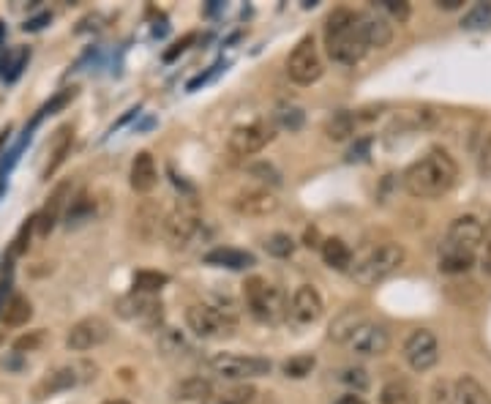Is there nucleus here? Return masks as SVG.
<instances>
[{
  "mask_svg": "<svg viewBox=\"0 0 491 404\" xmlns=\"http://www.w3.org/2000/svg\"><path fill=\"white\" fill-rule=\"evenodd\" d=\"M456 181H459V164L445 148H434L426 156L415 159L405 169V175H401V184H405L407 194L418 200L445 197L456 186Z\"/></svg>",
  "mask_w": 491,
  "mask_h": 404,
  "instance_id": "nucleus-1",
  "label": "nucleus"
},
{
  "mask_svg": "<svg viewBox=\"0 0 491 404\" xmlns=\"http://www.w3.org/2000/svg\"><path fill=\"white\" fill-rule=\"evenodd\" d=\"M483 241H486L483 221L472 213L459 216L439 243V271L451 276L467 274L478 260Z\"/></svg>",
  "mask_w": 491,
  "mask_h": 404,
  "instance_id": "nucleus-2",
  "label": "nucleus"
},
{
  "mask_svg": "<svg viewBox=\"0 0 491 404\" xmlns=\"http://www.w3.org/2000/svg\"><path fill=\"white\" fill-rule=\"evenodd\" d=\"M325 50L333 63L355 66L369 53V44L361 30V12H352L347 6L333 9L325 20Z\"/></svg>",
  "mask_w": 491,
  "mask_h": 404,
  "instance_id": "nucleus-3",
  "label": "nucleus"
},
{
  "mask_svg": "<svg viewBox=\"0 0 491 404\" xmlns=\"http://www.w3.org/2000/svg\"><path fill=\"white\" fill-rule=\"evenodd\" d=\"M407 260V251L396 241H385L380 246H372L361 260H355L349 268V276L358 287H377L388 282Z\"/></svg>",
  "mask_w": 491,
  "mask_h": 404,
  "instance_id": "nucleus-4",
  "label": "nucleus"
},
{
  "mask_svg": "<svg viewBox=\"0 0 491 404\" xmlns=\"http://www.w3.org/2000/svg\"><path fill=\"white\" fill-rule=\"evenodd\" d=\"M243 298H246V306L251 311V317L259 320V323L274 326V323H282L287 317V298H284V293L276 284L262 279V276L246 279Z\"/></svg>",
  "mask_w": 491,
  "mask_h": 404,
  "instance_id": "nucleus-5",
  "label": "nucleus"
},
{
  "mask_svg": "<svg viewBox=\"0 0 491 404\" xmlns=\"http://www.w3.org/2000/svg\"><path fill=\"white\" fill-rule=\"evenodd\" d=\"M186 326L200 339H230L238 331V317L233 309L213 303H194L186 309Z\"/></svg>",
  "mask_w": 491,
  "mask_h": 404,
  "instance_id": "nucleus-6",
  "label": "nucleus"
},
{
  "mask_svg": "<svg viewBox=\"0 0 491 404\" xmlns=\"http://www.w3.org/2000/svg\"><path fill=\"white\" fill-rule=\"evenodd\" d=\"M210 375L230 380V383H249L257 377H267L274 369V364L262 355H238V352H218L208 358Z\"/></svg>",
  "mask_w": 491,
  "mask_h": 404,
  "instance_id": "nucleus-7",
  "label": "nucleus"
},
{
  "mask_svg": "<svg viewBox=\"0 0 491 404\" xmlns=\"http://www.w3.org/2000/svg\"><path fill=\"white\" fill-rule=\"evenodd\" d=\"M202 210L197 197H181L175 202V208L164 216V238L172 249H184L194 233L200 230Z\"/></svg>",
  "mask_w": 491,
  "mask_h": 404,
  "instance_id": "nucleus-8",
  "label": "nucleus"
},
{
  "mask_svg": "<svg viewBox=\"0 0 491 404\" xmlns=\"http://www.w3.org/2000/svg\"><path fill=\"white\" fill-rule=\"evenodd\" d=\"M323 71L325 66H323L315 36H303L287 58V77L295 85H315L323 77Z\"/></svg>",
  "mask_w": 491,
  "mask_h": 404,
  "instance_id": "nucleus-9",
  "label": "nucleus"
},
{
  "mask_svg": "<svg viewBox=\"0 0 491 404\" xmlns=\"http://www.w3.org/2000/svg\"><path fill=\"white\" fill-rule=\"evenodd\" d=\"M96 377V367L94 364H66V367H58L53 372L44 375L36 385H33V396L41 401L47 396H58L63 391H71L77 388L79 383Z\"/></svg>",
  "mask_w": 491,
  "mask_h": 404,
  "instance_id": "nucleus-10",
  "label": "nucleus"
},
{
  "mask_svg": "<svg viewBox=\"0 0 491 404\" xmlns=\"http://www.w3.org/2000/svg\"><path fill=\"white\" fill-rule=\"evenodd\" d=\"M355 355H364V358H380L390 350V331L382 323L374 320H361L355 326V331L347 336L344 342Z\"/></svg>",
  "mask_w": 491,
  "mask_h": 404,
  "instance_id": "nucleus-11",
  "label": "nucleus"
},
{
  "mask_svg": "<svg viewBox=\"0 0 491 404\" xmlns=\"http://www.w3.org/2000/svg\"><path fill=\"white\" fill-rule=\"evenodd\" d=\"M274 140H276V123L257 120V123H246V126L233 128L227 145L235 156H254L262 148L271 145Z\"/></svg>",
  "mask_w": 491,
  "mask_h": 404,
  "instance_id": "nucleus-12",
  "label": "nucleus"
},
{
  "mask_svg": "<svg viewBox=\"0 0 491 404\" xmlns=\"http://www.w3.org/2000/svg\"><path fill=\"white\" fill-rule=\"evenodd\" d=\"M405 361L413 372L423 375L437 367L439 361V339L429 328H415L405 342Z\"/></svg>",
  "mask_w": 491,
  "mask_h": 404,
  "instance_id": "nucleus-13",
  "label": "nucleus"
},
{
  "mask_svg": "<svg viewBox=\"0 0 491 404\" xmlns=\"http://www.w3.org/2000/svg\"><path fill=\"white\" fill-rule=\"evenodd\" d=\"M323 311H325V303L320 290L311 284H300L287 303V320L295 328H306V326H315L323 317Z\"/></svg>",
  "mask_w": 491,
  "mask_h": 404,
  "instance_id": "nucleus-14",
  "label": "nucleus"
},
{
  "mask_svg": "<svg viewBox=\"0 0 491 404\" xmlns=\"http://www.w3.org/2000/svg\"><path fill=\"white\" fill-rule=\"evenodd\" d=\"M112 328L104 317L94 314V317H82L79 323H74L66 334V347L74 352H87L94 347H102L110 339Z\"/></svg>",
  "mask_w": 491,
  "mask_h": 404,
  "instance_id": "nucleus-15",
  "label": "nucleus"
},
{
  "mask_svg": "<svg viewBox=\"0 0 491 404\" xmlns=\"http://www.w3.org/2000/svg\"><path fill=\"white\" fill-rule=\"evenodd\" d=\"M118 314L123 320H134L140 326H156L161 323V301L156 295L145 293H128L115 303Z\"/></svg>",
  "mask_w": 491,
  "mask_h": 404,
  "instance_id": "nucleus-16",
  "label": "nucleus"
},
{
  "mask_svg": "<svg viewBox=\"0 0 491 404\" xmlns=\"http://www.w3.org/2000/svg\"><path fill=\"white\" fill-rule=\"evenodd\" d=\"M69 200H71V184L63 181V184H58V186L53 189L50 200L44 202V208L36 213V233H38L41 238H47V235L55 230V224L61 221V216H63L66 208H69Z\"/></svg>",
  "mask_w": 491,
  "mask_h": 404,
  "instance_id": "nucleus-17",
  "label": "nucleus"
},
{
  "mask_svg": "<svg viewBox=\"0 0 491 404\" xmlns=\"http://www.w3.org/2000/svg\"><path fill=\"white\" fill-rule=\"evenodd\" d=\"M233 208L241 216L259 218V216L276 213L279 210V200H276L274 192H267V189H246V192H241V194L233 197Z\"/></svg>",
  "mask_w": 491,
  "mask_h": 404,
  "instance_id": "nucleus-18",
  "label": "nucleus"
},
{
  "mask_svg": "<svg viewBox=\"0 0 491 404\" xmlns=\"http://www.w3.org/2000/svg\"><path fill=\"white\" fill-rule=\"evenodd\" d=\"M71 145H74V126H71V123H66V126H61V128L53 134V140H50V148H47V164H44V172H41L44 181H50V177L63 167L66 156L71 153Z\"/></svg>",
  "mask_w": 491,
  "mask_h": 404,
  "instance_id": "nucleus-19",
  "label": "nucleus"
},
{
  "mask_svg": "<svg viewBox=\"0 0 491 404\" xmlns=\"http://www.w3.org/2000/svg\"><path fill=\"white\" fill-rule=\"evenodd\" d=\"M128 184L131 189L137 192V194H151L159 184V167H156V159L143 151L134 156L131 161V172H128Z\"/></svg>",
  "mask_w": 491,
  "mask_h": 404,
  "instance_id": "nucleus-20",
  "label": "nucleus"
},
{
  "mask_svg": "<svg viewBox=\"0 0 491 404\" xmlns=\"http://www.w3.org/2000/svg\"><path fill=\"white\" fill-rule=\"evenodd\" d=\"M361 30L369 44V50H385L393 41V25L388 17L374 12H361Z\"/></svg>",
  "mask_w": 491,
  "mask_h": 404,
  "instance_id": "nucleus-21",
  "label": "nucleus"
},
{
  "mask_svg": "<svg viewBox=\"0 0 491 404\" xmlns=\"http://www.w3.org/2000/svg\"><path fill=\"white\" fill-rule=\"evenodd\" d=\"M202 260L208 265H216V268H227V271H246V268L257 265V257L251 251L233 249V246H216Z\"/></svg>",
  "mask_w": 491,
  "mask_h": 404,
  "instance_id": "nucleus-22",
  "label": "nucleus"
},
{
  "mask_svg": "<svg viewBox=\"0 0 491 404\" xmlns=\"http://www.w3.org/2000/svg\"><path fill=\"white\" fill-rule=\"evenodd\" d=\"M451 401L454 404H491V393L472 375H464V377L456 380L454 393H451Z\"/></svg>",
  "mask_w": 491,
  "mask_h": 404,
  "instance_id": "nucleus-23",
  "label": "nucleus"
},
{
  "mask_svg": "<svg viewBox=\"0 0 491 404\" xmlns=\"http://www.w3.org/2000/svg\"><path fill=\"white\" fill-rule=\"evenodd\" d=\"M380 404H421V393L410 380H388L380 391Z\"/></svg>",
  "mask_w": 491,
  "mask_h": 404,
  "instance_id": "nucleus-24",
  "label": "nucleus"
},
{
  "mask_svg": "<svg viewBox=\"0 0 491 404\" xmlns=\"http://www.w3.org/2000/svg\"><path fill=\"white\" fill-rule=\"evenodd\" d=\"M0 317H4V326H9V328L28 326L30 317H33V303H30L25 295L14 293V295L4 303V309H0Z\"/></svg>",
  "mask_w": 491,
  "mask_h": 404,
  "instance_id": "nucleus-25",
  "label": "nucleus"
},
{
  "mask_svg": "<svg viewBox=\"0 0 491 404\" xmlns=\"http://www.w3.org/2000/svg\"><path fill=\"white\" fill-rule=\"evenodd\" d=\"M257 396V388L251 383H235L230 388L213 391L202 404H251Z\"/></svg>",
  "mask_w": 491,
  "mask_h": 404,
  "instance_id": "nucleus-26",
  "label": "nucleus"
},
{
  "mask_svg": "<svg viewBox=\"0 0 491 404\" xmlns=\"http://www.w3.org/2000/svg\"><path fill=\"white\" fill-rule=\"evenodd\" d=\"M320 251H323L325 265L333 268V271H349L352 268V249L341 238H325Z\"/></svg>",
  "mask_w": 491,
  "mask_h": 404,
  "instance_id": "nucleus-27",
  "label": "nucleus"
},
{
  "mask_svg": "<svg viewBox=\"0 0 491 404\" xmlns=\"http://www.w3.org/2000/svg\"><path fill=\"white\" fill-rule=\"evenodd\" d=\"M137 233H140L143 241H153L159 233H164V218H161L159 205L145 202V205L137 210Z\"/></svg>",
  "mask_w": 491,
  "mask_h": 404,
  "instance_id": "nucleus-28",
  "label": "nucleus"
},
{
  "mask_svg": "<svg viewBox=\"0 0 491 404\" xmlns=\"http://www.w3.org/2000/svg\"><path fill=\"white\" fill-rule=\"evenodd\" d=\"M77 94H79V87H74V85H71V87H63V91H58L47 104H44V107L33 115V120H30V126H28V128H30V131H36V128H38V123H41L44 118L58 115L61 110H66V107L77 99Z\"/></svg>",
  "mask_w": 491,
  "mask_h": 404,
  "instance_id": "nucleus-29",
  "label": "nucleus"
},
{
  "mask_svg": "<svg viewBox=\"0 0 491 404\" xmlns=\"http://www.w3.org/2000/svg\"><path fill=\"white\" fill-rule=\"evenodd\" d=\"M210 393H213V385L208 377H186L184 383L175 385V399H181V401H200L202 404Z\"/></svg>",
  "mask_w": 491,
  "mask_h": 404,
  "instance_id": "nucleus-30",
  "label": "nucleus"
},
{
  "mask_svg": "<svg viewBox=\"0 0 491 404\" xmlns=\"http://www.w3.org/2000/svg\"><path fill=\"white\" fill-rule=\"evenodd\" d=\"M94 213H96V200L87 197V192H79L66 208V227H79V224L91 221Z\"/></svg>",
  "mask_w": 491,
  "mask_h": 404,
  "instance_id": "nucleus-31",
  "label": "nucleus"
},
{
  "mask_svg": "<svg viewBox=\"0 0 491 404\" xmlns=\"http://www.w3.org/2000/svg\"><path fill=\"white\" fill-rule=\"evenodd\" d=\"M325 134H328V140H333V143H341V140L352 137L355 134V115L352 112H336L333 118H328Z\"/></svg>",
  "mask_w": 491,
  "mask_h": 404,
  "instance_id": "nucleus-32",
  "label": "nucleus"
},
{
  "mask_svg": "<svg viewBox=\"0 0 491 404\" xmlns=\"http://www.w3.org/2000/svg\"><path fill=\"white\" fill-rule=\"evenodd\" d=\"M169 284V276L161 271H137L134 274V293H145V295H156Z\"/></svg>",
  "mask_w": 491,
  "mask_h": 404,
  "instance_id": "nucleus-33",
  "label": "nucleus"
},
{
  "mask_svg": "<svg viewBox=\"0 0 491 404\" xmlns=\"http://www.w3.org/2000/svg\"><path fill=\"white\" fill-rule=\"evenodd\" d=\"M315 367H317V358H315V355H308V352H303V355H292V358H287V361L282 364V372H284V377L303 380V377H308L311 372H315Z\"/></svg>",
  "mask_w": 491,
  "mask_h": 404,
  "instance_id": "nucleus-34",
  "label": "nucleus"
},
{
  "mask_svg": "<svg viewBox=\"0 0 491 404\" xmlns=\"http://www.w3.org/2000/svg\"><path fill=\"white\" fill-rule=\"evenodd\" d=\"M159 347L167 352V355H189L192 352V344L186 342V336L175 328H161L159 334Z\"/></svg>",
  "mask_w": 491,
  "mask_h": 404,
  "instance_id": "nucleus-35",
  "label": "nucleus"
},
{
  "mask_svg": "<svg viewBox=\"0 0 491 404\" xmlns=\"http://www.w3.org/2000/svg\"><path fill=\"white\" fill-rule=\"evenodd\" d=\"M462 30H491V4H475L462 17Z\"/></svg>",
  "mask_w": 491,
  "mask_h": 404,
  "instance_id": "nucleus-36",
  "label": "nucleus"
},
{
  "mask_svg": "<svg viewBox=\"0 0 491 404\" xmlns=\"http://www.w3.org/2000/svg\"><path fill=\"white\" fill-rule=\"evenodd\" d=\"M274 120H276V126H279V128L300 131V128H303V120H306V112H303L298 104H279V107H276Z\"/></svg>",
  "mask_w": 491,
  "mask_h": 404,
  "instance_id": "nucleus-37",
  "label": "nucleus"
},
{
  "mask_svg": "<svg viewBox=\"0 0 491 404\" xmlns=\"http://www.w3.org/2000/svg\"><path fill=\"white\" fill-rule=\"evenodd\" d=\"M336 380L341 383V385H347L349 388V393H364L366 388H369V372L366 369H361V367H347V369H341L339 375H336Z\"/></svg>",
  "mask_w": 491,
  "mask_h": 404,
  "instance_id": "nucleus-38",
  "label": "nucleus"
},
{
  "mask_svg": "<svg viewBox=\"0 0 491 404\" xmlns=\"http://www.w3.org/2000/svg\"><path fill=\"white\" fill-rule=\"evenodd\" d=\"M361 320H364V317H361V314H355V309L344 311L341 317H339V320H336V323L331 326V339H333V342H341V344H344V342H347V336H349V334L355 331V326H358Z\"/></svg>",
  "mask_w": 491,
  "mask_h": 404,
  "instance_id": "nucleus-39",
  "label": "nucleus"
},
{
  "mask_svg": "<svg viewBox=\"0 0 491 404\" xmlns=\"http://www.w3.org/2000/svg\"><path fill=\"white\" fill-rule=\"evenodd\" d=\"M265 251L271 254V257H279V260L292 257V251H295V241H292L287 233H274V235H267V238H265Z\"/></svg>",
  "mask_w": 491,
  "mask_h": 404,
  "instance_id": "nucleus-40",
  "label": "nucleus"
},
{
  "mask_svg": "<svg viewBox=\"0 0 491 404\" xmlns=\"http://www.w3.org/2000/svg\"><path fill=\"white\" fill-rule=\"evenodd\" d=\"M33 233H36V216H30V218L22 224V227H20V233L14 235V241H12V246H9V257H12V260L28 251V246H30V235H33Z\"/></svg>",
  "mask_w": 491,
  "mask_h": 404,
  "instance_id": "nucleus-41",
  "label": "nucleus"
},
{
  "mask_svg": "<svg viewBox=\"0 0 491 404\" xmlns=\"http://www.w3.org/2000/svg\"><path fill=\"white\" fill-rule=\"evenodd\" d=\"M374 9L390 14V17L398 20V22H407V20H410V4H405V0H377Z\"/></svg>",
  "mask_w": 491,
  "mask_h": 404,
  "instance_id": "nucleus-42",
  "label": "nucleus"
},
{
  "mask_svg": "<svg viewBox=\"0 0 491 404\" xmlns=\"http://www.w3.org/2000/svg\"><path fill=\"white\" fill-rule=\"evenodd\" d=\"M28 58H30V50H17L14 55H6V63H4V66H6L9 71H6L4 77H6L9 82H14V79L22 74V69H25Z\"/></svg>",
  "mask_w": 491,
  "mask_h": 404,
  "instance_id": "nucleus-43",
  "label": "nucleus"
},
{
  "mask_svg": "<svg viewBox=\"0 0 491 404\" xmlns=\"http://www.w3.org/2000/svg\"><path fill=\"white\" fill-rule=\"evenodd\" d=\"M251 175H257L259 181L271 184V186H279V184H282V175H279V169H276L274 164H267V161H259V164H254V167H251Z\"/></svg>",
  "mask_w": 491,
  "mask_h": 404,
  "instance_id": "nucleus-44",
  "label": "nucleus"
},
{
  "mask_svg": "<svg viewBox=\"0 0 491 404\" xmlns=\"http://www.w3.org/2000/svg\"><path fill=\"white\" fill-rule=\"evenodd\" d=\"M41 339H44V331H30V334H25V336H20L17 342H14V352H33L38 344H41Z\"/></svg>",
  "mask_w": 491,
  "mask_h": 404,
  "instance_id": "nucleus-45",
  "label": "nucleus"
},
{
  "mask_svg": "<svg viewBox=\"0 0 491 404\" xmlns=\"http://www.w3.org/2000/svg\"><path fill=\"white\" fill-rule=\"evenodd\" d=\"M194 41H197V33H189V36H184L181 41H175L172 50L164 53V61H175L177 55H184V53L189 50V44H194Z\"/></svg>",
  "mask_w": 491,
  "mask_h": 404,
  "instance_id": "nucleus-46",
  "label": "nucleus"
},
{
  "mask_svg": "<svg viewBox=\"0 0 491 404\" xmlns=\"http://www.w3.org/2000/svg\"><path fill=\"white\" fill-rule=\"evenodd\" d=\"M369 148H372V140H369V137L358 140V143H355V145L347 151V161H361V159H366V156H369Z\"/></svg>",
  "mask_w": 491,
  "mask_h": 404,
  "instance_id": "nucleus-47",
  "label": "nucleus"
},
{
  "mask_svg": "<svg viewBox=\"0 0 491 404\" xmlns=\"http://www.w3.org/2000/svg\"><path fill=\"white\" fill-rule=\"evenodd\" d=\"M47 22H50V14H38V17L28 20V22L22 25V30H41Z\"/></svg>",
  "mask_w": 491,
  "mask_h": 404,
  "instance_id": "nucleus-48",
  "label": "nucleus"
},
{
  "mask_svg": "<svg viewBox=\"0 0 491 404\" xmlns=\"http://www.w3.org/2000/svg\"><path fill=\"white\" fill-rule=\"evenodd\" d=\"M137 115H140V107H131V110H128V112H126V115H123V118H120V120H118L115 126H112V128H110V134H115L118 128H123V126H126V123H128L131 118H137Z\"/></svg>",
  "mask_w": 491,
  "mask_h": 404,
  "instance_id": "nucleus-49",
  "label": "nucleus"
},
{
  "mask_svg": "<svg viewBox=\"0 0 491 404\" xmlns=\"http://www.w3.org/2000/svg\"><path fill=\"white\" fill-rule=\"evenodd\" d=\"M336 404H366V399L361 393H344V396H339Z\"/></svg>",
  "mask_w": 491,
  "mask_h": 404,
  "instance_id": "nucleus-50",
  "label": "nucleus"
},
{
  "mask_svg": "<svg viewBox=\"0 0 491 404\" xmlns=\"http://www.w3.org/2000/svg\"><path fill=\"white\" fill-rule=\"evenodd\" d=\"M464 0H437V6L445 9V12H454V9H462Z\"/></svg>",
  "mask_w": 491,
  "mask_h": 404,
  "instance_id": "nucleus-51",
  "label": "nucleus"
},
{
  "mask_svg": "<svg viewBox=\"0 0 491 404\" xmlns=\"http://www.w3.org/2000/svg\"><path fill=\"white\" fill-rule=\"evenodd\" d=\"M486 260H483V265L488 268V271H491V227H488V233H486Z\"/></svg>",
  "mask_w": 491,
  "mask_h": 404,
  "instance_id": "nucleus-52",
  "label": "nucleus"
},
{
  "mask_svg": "<svg viewBox=\"0 0 491 404\" xmlns=\"http://www.w3.org/2000/svg\"><path fill=\"white\" fill-rule=\"evenodd\" d=\"M6 293H9V284H0V309L6 303Z\"/></svg>",
  "mask_w": 491,
  "mask_h": 404,
  "instance_id": "nucleus-53",
  "label": "nucleus"
},
{
  "mask_svg": "<svg viewBox=\"0 0 491 404\" xmlns=\"http://www.w3.org/2000/svg\"><path fill=\"white\" fill-rule=\"evenodd\" d=\"M104 404H131V401H126V399H110V401H104Z\"/></svg>",
  "mask_w": 491,
  "mask_h": 404,
  "instance_id": "nucleus-54",
  "label": "nucleus"
},
{
  "mask_svg": "<svg viewBox=\"0 0 491 404\" xmlns=\"http://www.w3.org/2000/svg\"><path fill=\"white\" fill-rule=\"evenodd\" d=\"M4 194H6V186H4V184H0V197H4Z\"/></svg>",
  "mask_w": 491,
  "mask_h": 404,
  "instance_id": "nucleus-55",
  "label": "nucleus"
},
{
  "mask_svg": "<svg viewBox=\"0 0 491 404\" xmlns=\"http://www.w3.org/2000/svg\"><path fill=\"white\" fill-rule=\"evenodd\" d=\"M0 38H4V25H0Z\"/></svg>",
  "mask_w": 491,
  "mask_h": 404,
  "instance_id": "nucleus-56",
  "label": "nucleus"
}]
</instances>
